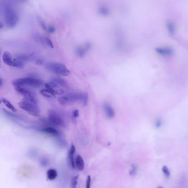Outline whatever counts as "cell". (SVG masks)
I'll use <instances>...</instances> for the list:
<instances>
[{
    "instance_id": "cell-6",
    "label": "cell",
    "mask_w": 188,
    "mask_h": 188,
    "mask_svg": "<svg viewBox=\"0 0 188 188\" xmlns=\"http://www.w3.org/2000/svg\"><path fill=\"white\" fill-rule=\"evenodd\" d=\"M2 60L7 66L16 67L17 68H23L25 67V63L22 61L13 58L11 53L8 51H5L2 54Z\"/></svg>"
},
{
    "instance_id": "cell-13",
    "label": "cell",
    "mask_w": 188,
    "mask_h": 188,
    "mask_svg": "<svg viewBox=\"0 0 188 188\" xmlns=\"http://www.w3.org/2000/svg\"><path fill=\"white\" fill-rule=\"evenodd\" d=\"M91 47V44L90 43H87L84 47H77L76 50V55L79 57H83L87 51L89 50Z\"/></svg>"
},
{
    "instance_id": "cell-2",
    "label": "cell",
    "mask_w": 188,
    "mask_h": 188,
    "mask_svg": "<svg viewBox=\"0 0 188 188\" xmlns=\"http://www.w3.org/2000/svg\"><path fill=\"white\" fill-rule=\"evenodd\" d=\"M19 107L25 111L30 116L38 117L40 115V110L38 104L31 101L23 99L18 103Z\"/></svg>"
},
{
    "instance_id": "cell-1",
    "label": "cell",
    "mask_w": 188,
    "mask_h": 188,
    "mask_svg": "<svg viewBox=\"0 0 188 188\" xmlns=\"http://www.w3.org/2000/svg\"><path fill=\"white\" fill-rule=\"evenodd\" d=\"M12 84L14 86H24L32 88H39L43 85V82L39 79L27 77L15 79L13 80Z\"/></svg>"
},
{
    "instance_id": "cell-16",
    "label": "cell",
    "mask_w": 188,
    "mask_h": 188,
    "mask_svg": "<svg viewBox=\"0 0 188 188\" xmlns=\"http://www.w3.org/2000/svg\"><path fill=\"white\" fill-rule=\"evenodd\" d=\"M51 82L54 83L62 88H67L69 86L67 82L64 79L61 78H53L51 79Z\"/></svg>"
},
{
    "instance_id": "cell-18",
    "label": "cell",
    "mask_w": 188,
    "mask_h": 188,
    "mask_svg": "<svg viewBox=\"0 0 188 188\" xmlns=\"http://www.w3.org/2000/svg\"><path fill=\"white\" fill-rule=\"evenodd\" d=\"M58 173L56 169L51 168V169H48L47 172H46V176L49 180H53L57 178Z\"/></svg>"
},
{
    "instance_id": "cell-20",
    "label": "cell",
    "mask_w": 188,
    "mask_h": 188,
    "mask_svg": "<svg viewBox=\"0 0 188 188\" xmlns=\"http://www.w3.org/2000/svg\"><path fill=\"white\" fill-rule=\"evenodd\" d=\"M186 176H183L179 179L178 188H187V180Z\"/></svg>"
},
{
    "instance_id": "cell-27",
    "label": "cell",
    "mask_w": 188,
    "mask_h": 188,
    "mask_svg": "<svg viewBox=\"0 0 188 188\" xmlns=\"http://www.w3.org/2000/svg\"><path fill=\"white\" fill-rule=\"evenodd\" d=\"M91 177L88 176L87 178L86 183V188H91Z\"/></svg>"
},
{
    "instance_id": "cell-11",
    "label": "cell",
    "mask_w": 188,
    "mask_h": 188,
    "mask_svg": "<svg viewBox=\"0 0 188 188\" xmlns=\"http://www.w3.org/2000/svg\"><path fill=\"white\" fill-rule=\"evenodd\" d=\"M103 108L105 115L108 118L112 119L114 117L115 114V111L109 104L106 102L104 103L103 104Z\"/></svg>"
},
{
    "instance_id": "cell-7",
    "label": "cell",
    "mask_w": 188,
    "mask_h": 188,
    "mask_svg": "<svg viewBox=\"0 0 188 188\" xmlns=\"http://www.w3.org/2000/svg\"><path fill=\"white\" fill-rule=\"evenodd\" d=\"M16 91L19 94L22 95L24 99L31 101L36 103H38V97L36 94L33 91L31 90L28 86H14Z\"/></svg>"
},
{
    "instance_id": "cell-29",
    "label": "cell",
    "mask_w": 188,
    "mask_h": 188,
    "mask_svg": "<svg viewBox=\"0 0 188 188\" xmlns=\"http://www.w3.org/2000/svg\"><path fill=\"white\" fill-rule=\"evenodd\" d=\"M34 60H35V63L38 65H42L43 63V60L40 58H37L36 60L35 59Z\"/></svg>"
},
{
    "instance_id": "cell-8",
    "label": "cell",
    "mask_w": 188,
    "mask_h": 188,
    "mask_svg": "<svg viewBox=\"0 0 188 188\" xmlns=\"http://www.w3.org/2000/svg\"><path fill=\"white\" fill-rule=\"evenodd\" d=\"M45 88L51 93L55 95H61L65 93L64 89L53 82H50L45 84Z\"/></svg>"
},
{
    "instance_id": "cell-4",
    "label": "cell",
    "mask_w": 188,
    "mask_h": 188,
    "mask_svg": "<svg viewBox=\"0 0 188 188\" xmlns=\"http://www.w3.org/2000/svg\"><path fill=\"white\" fill-rule=\"evenodd\" d=\"M84 92H74L66 94L59 99V103L63 106H67L77 101H82Z\"/></svg>"
},
{
    "instance_id": "cell-14",
    "label": "cell",
    "mask_w": 188,
    "mask_h": 188,
    "mask_svg": "<svg viewBox=\"0 0 188 188\" xmlns=\"http://www.w3.org/2000/svg\"><path fill=\"white\" fill-rule=\"evenodd\" d=\"M75 166L80 171H82L84 168V162L83 158L80 155H77L75 158Z\"/></svg>"
},
{
    "instance_id": "cell-17",
    "label": "cell",
    "mask_w": 188,
    "mask_h": 188,
    "mask_svg": "<svg viewBox=\"0 0 188 188\" xmlns=\"http://www.w3.org/2000/svg\"><path fill=\"white\" fill-rule=\"evenodd\" d=\"M16 58L24 62L29 60H34L33 55L31 54H18L16 55Z\"/></svg>"
},
{
    "instance_id": "cell-5",
    "label": "cell",
    "mask_w": 188,
    "mask_h": 188,
    "mask_svg": "<svg viewBox=\"0 0 188 188\" xmlns=\"http://www.w3.org/2000/svg\"><path fill=\"white\" fill-rule=\"evenodd\" d=\"M48 119L53 127H66V122L62 117L54 110H50L49 111Z\"/></svg>"
},
{
    "instance_id": "cell-3",
    "label": "cell",
    "mask_w": 188,
    "mask_h": 188,
    "mask_svg": "<svg viewBox=\"0 0 188 188\" xmlns=\"http://www.w3.org/2000/svg\"><path fill=\"white\" fill-rule=\"evenodd\" d=\"M45 68L51 72L61 76L66 77L70 73L67 67L60 63H47L45 64Z\"/></svg>"
},
{
    "instance_id": "cell-9",
    "label": "cell",
    "mask_w": 188,
    "mask_h": 188,
    "mask_svg": "<svg viewBox=\"0 0 188 188\" xmlns=\"http://www.w3.org/2000/svg\"><path fill=\"white\" fill-rule=\"evenodd\" d=\"M39 130L49 135L53 136L56 138L61 136V133L58 130V129L55 128L54 127H52V126H49V127H46L44 128H42L40 129Z\"/></svg>"
},
{
    "instance_id": "cell-15",
    "label": "cell",
    "mask_w": 188,
    "mask_h": 188,
    "mask_svg": "<svg viewBox=\"0 0 188 188\" xmlns=\"http://www.w3.org/2000/svg\"><path fill=\"white\" fill-rule=\"evenodd\" d=\"M156 51L158 54L163 56H169L172 55L173 53L172 50H171L169 48H167V47L157 49Z\"/></svg>"
},
{
    "instance_id": "cell-25",
    "label": "cell",
    "mask_w": 188,
    "mask_h": 188,
    "mask_svg": "<svg viewBox=\"0 0 188 188\" xmlns=\"http://www.w3.org/2000/svg\"><path fill=\"white\" fill-rule=\"evenodd\" d=\"M88 94L86 93V92H84L83 98H82V100L81 101V102L83 105V106H85L88 104Z\"/></svg>"
},
{
    "instance_id": "cell-22",
    "label": "cell",
    "mask_w": 188,
    "mask_h": 188,
    "mask_svg": "<svg viewBox=\"0 0 188 188\" xmlns=\"http://www.w3.org/2000/svg\"><path fill=\"white\" fill-rule=\"evenodd\" d=\"M78 181V176H74L71 180V187L72 188H77Z\"/></svg>"
},
{
    "instance_id": "cell-23",
    "label": "cell",
    "mask_w": 188,
    "mask_h": 188,
    "mask_svg": "<svg viewBox=\"0 0 188 188\" xmlns=\"http://www.w3.org/2000/svg\"><path fill=\"white\" fill-rule=\"evenodd\" d=\"M162 170L163 173L165 176V177L167 178H169V177H170V172L169 169H168V168L166 166H164L163 167Z\"/></svg>"
},
{
    "instance_id": "cell-19",
    "label": "cell",
    "mask_w": 188,
    "mask_h": 188,
    "mask_svg": "<svg viewBox=\"0 0 188 188\" xmlns=\"http://www.w3.org/2000/svg\"><path fill=\"white\" fill-rule=\"evenodd\" d=\"M1 101L8 108H9L11 111H12L13 112L17 111V109L15 108V107L13 105L11 104L9 101L7 100V99H5V98H2L1 99Z\"/></svg>"
},
{
    "instance_id": "cell-12",
    "label": "cell",
    "mask_w": 188,
    "mask_h": 188,
    "mask_svg": "<svg viewBox=\"0 0 188 188\" xmlns=\"http://www.w3.org/2000/svg\"><path fill=\"white\" fill-rule=\"evenodd\" d=\"M3 113L5 114V115H6L8 118H10L11 119H13L14 121H22V122H25L26 119L24 117L22 116H19L18 114H17L16 113H13V112H11L6 110L3 109Z\"/></svg>"
},
{
    "instance_id": "cell-31",
    "label": "cell",
    "mask_w": 188,
    "mask_h": 188,
    "mask_svg": "<svg viewBox=\"0 0 188 188\" xmlns=\"http://www.w3.org/2000/svg\"><path fill=\"white\" fill-rule=\"evenodd\" d=\"M163 188V187H162V186H159V187H158V188Z\"/></svg>"
},
{
    "instance_id": "cell-10",
    "label": "cell",
    "mask_w": 188,
    "mask_h": 188,
    "mask_svg": "<svg viewBox=\"0 0 188 188\" xmlns=\"http://www.w3.org/2000/svg\"><path fill=\"white\" fill-rule=\"evenodd\" d=\"M76 152V147L74 145H72L70 147V149L68 154V160L69 163L72 168H75V154Z\"/></svg>"
},
{
    "instance_id": "cell-24",
    "label": "cell",
    "mask_w": 188,
    "mask_h": 188,
    "mask_svg": "<svg viewBox=\"0 0 188 188\" xmlns=\"http://www.w3.org/2000/svg\"><path fill=\"white\" fill-rule=\"evenodd\" d=\"M138 170L137 167L135 164H132L131 166V168L130 170V175L131 176H135L136 175Z\"/></svg>"
},
{
    "instance_id": "cell-28",
    "label": "cell",
    "mask_w": 188,
    "mask_h": 188,
    "mask_svg": "<svg viewBox=\"0 0 188 188\" xmlns=\"http://www.w3.org/2000/svg\"><path fill=\"white\" fill-rule=\"evenodd\" d=\"M79 116V111L77 110H74L72 112V117L73 118H77Z\"/></svg>"
},
{
    "instance_id": "cell-21",
    "label": "cell",
    "mask_w": 188,
    "mask_h": 188,
    "mask_svg": "<svg viewBox=\"0 0 188 188\" xmlns=\"http://www.w3.org/2000/svg\"><path fill=\"white\" fill-rule=\"evenodd\" d=\"M41 94H42L43 96H44V97H48V98H53L55 96L54 94H52L50 91H49L46 89H42L40 91Z\"/></svg>"
},
{
    "instance_id": "cell-26",
    "label": "cell",
    "mask_w": 188,
    "mask_h": 188,
    "mask_svg": "<svg viewBox=\"0 0 188 188\" xmlns=\"http://www.w3.org/2000/svg\"><path fill=\"white\" fill-rule=\"evenodd\" d=\"M40 162L41 165L43 167H46L49 164V160L48 158H45V157L41 158Z\"/></svg>"
},
{
    "instance_id": "cell-30",
    "label": "cell",
    "mask_w": 188,
    "mask_h": 188,
    "mask_svg": "<svg viewBox=\"0 0 188 188\" xmlns=\"http://www.w3.org/2000/svg\"><path fill=\"white\" fill-rule=\"evenodd\" d=\"M0 85H1V86H2L3 85V80L2 78L0 79Z\"/></svg>"
}]
</instances>
